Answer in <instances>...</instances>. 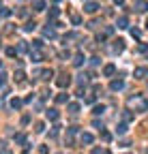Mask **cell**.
<instances>
[{
	"mask_svg": "<svg viewBox=\"0 0 148 154\" xmlns=\"http://www.w3.org/2000/svg\"><path fill=\"white\" fill-rule=\"evenodd\" d=\"M56 84H58L60 88H67V86L71 84V77H69L67 73H62V75H58V79H56Z\"/></svg>",
	"mask_w": 148,
	"mask_h": 154,
	"instance_id": "obj_3",
	"label": "cell"
},
{
	"mask_svg": "<svg viewBox=\"0 0 148 154\" xmlns=\"http://www.w3.org/2000/svg\"><path fill=\"white\" fill-rule=\"evenodd\" d=\"M82 143H92V141H95V137H92V135L90 133H82Z\"/></svg>",
	"mask_w": 148,
	"mask_h": 154,
	"instance_id": "obj_14",
	"label": "cell"
},
{
	"mask_svg": "<svg viewBox=\"0 0 148 154\" xmlns=\"http://www.w3.org/2000/svg\"><path fill=\"white\" fill-rule=\"evenodd\" d=\"M71 22H73V24H79L82 20H79V15H73V17H71Z\"/></svg>",
	"mask_w": 148,
	"mask_h": 154,
	"instance_id": "obj_42",
	"label": "cell"
},
{
	"mask_svg": "<svg viewBox=\"0 0 148 154\" xmlns=\"http://www.w3.org/2000/svg\"><path fill=\"white\" fill-rule=\"evenodd\" d=\"M11 107H13V109H20V107H22V101H20V98H13V101H11Z\"/></svg>",
	"mask_w": 148,
	"mask_h": 154,
	"instance_id": "obj_24",
	"label": "cell"
},
{
	"mask_svg": "<svg viewBox=\"0 0 148 154\" xmlns=\"http://www.w3.org/2000/svg\"><path fill=\"white\" fill-rule=\"evenodd\" d=\"M146 56H148V51H146Z\"/></svg>",
	"mask_w": 148,
	"mask_h": 154,
	"instance_id": "obj_47",
	"label": "cell"
},
{
	"mask_svg": "<svg viewBox=\"0 0 148 154\" xmlns=\"http://www.w3.org/2000/svg\"><path fill=\"white\" fill-rule=\"evenodd\" d=\"M118 133H120V135L127 133V124H125V122H122V124H118Z\"/></svg>",
	"mask_w": 148,
	"mask_h": 154,
	"instance_id": "obj_36",
	"label": "cell"
},
{
	"mask_svg": "<svg viewBox=\"0 0 148 154\" xmlns=\"http://www.w3.org/2000/svg\"><path fill=\"white\" fill-rule=\"evenodd\" d=\"M0 154H13V152L9 150V148H4V146H0Z\"/></svg>",
	"mask_w": 148,
	"mask_h": 154,
	"instance_id": "obj_38",
	"label": "cell"
},
{
	"mask_svg": "<svg viewBox=\"0 0 148 154\" xmlns=\"http://www.w3.org/2000/svg\"><path fill=\"white\" fill-rule=\"evenodd\" d=\"M133 11L146 13V11H148V2H146V0H135V2H133Z\"/></svg>",
	"mask_w": 148,
	"mask_h": 154,
	"instance_id": "obj_2",
	"label": "cell"
},
{
	"mask_svg": "<svg viewBox=\"0 0 148 154\" xmlns=\"http://www.w3.org/2000/svg\"><path fill=\"white\" fill-rule=\"evenodd\" d=\"M7 56H9V58L17 56V49H15V47H7Z\"/></svg>",
	"mask_w": 148,
	"mask_h": 154,
	"instance_id": "obj_25",
	"label": "cell"
},
{
	"mask_svg": "<svg viewBox=\"0 0 148 154\" xmlns=\"http://www.w3.org/2000/svg\"><path fill=\"white\" fill-rule=\"evenodd\" d=\"M92 154H109V150H105V148H95V150H92Z\"/></svg>",
	"mask_w": 148,
	"mask_h": 154,
	"instance_id": "obj_29",
	"label": "cell"
},
{
	"mask_svg": "<svg viewBox=\"0 0 148 154\" xmlns=\"http://www.w3.org/2000/svg\"><path fill=\"white\" fill-rule=\"evenodd\" d=\"M32 7H34V11H43L45 9V0H32Z\"/></svg>",
	"mask_w": 148,
	"mask_h": 154,
	"instance_id": "obj_12",
	"label": "cell"
},
{
	"mask_svg": "<svg viewBox=\"0 0 148 154\" xmlns=\"http://www.w3.org/2000/svg\"><path fill=\"white\" fill-rule=\"evenodd\" d=\"M127 105H129V109H135V111H146V109H148V101H146L142 94L131 96V98L127 101Z\"/></svg>",
	"mask_w": 148,
	"mask_h": 154,
	"instance_id": "obj_1",
	"label": "cell"
},
{
	"mask_svg": "<svg viewBox=\"0 0 148 154\" xmlns=\"http://www.w3.org/2000/svg\"><path fill=\"white\" fill-rule=\"evenodd\" d=\"M67 101H69V94H67V92H60V94L56 96V103H58V105H64Z\"/></svg>",
	"mask_w": 148,
	"mask_h": 154,
	"instance_id": "obj_11",
	"label": "cell"
},
{
	"mask_svg": "<svg viewBox=\"0 0 148 154\" xmlns=\"http://www.w3.org/2000/svg\"><path fill=\"white\" fill-rule=\"evenodd\" d=\"M58 129H60V126H54V129L50 131V137L54 139V137H56V135H58Z\"/></svg>",
	"mask_w": 148,
	"mask_h": 154,
	"instance_id": "obj_33",
	"label": "cell"
},
{
	"mask_svg": "<svg viewBox=\"0 0 148 154\" xmlns=\"http://www.w3.org/2000/svg\"><path fill=\"white\" fill-rule=\"evenodd\" d=\"M39 152H41V154H47V152H50V148H47V146H41V148H39Z\"/></svg>",
	"mask_w": 148,
	"mask_h": 154,
	"instance_id": "obj_41",
	"label": "cell"
},
{
	"mask_svg": "<svg viewBox=\"0 0 148 154\" xmlns=\"http://www.w3.org/2000/svg\"><path fill=\"white\" fill-rule=\"evenodd\" d=\"M131 37H133V39H140V37H142V30H140V28H131Z\"/></svg>",
	"mask_w": 148,
	"mask_h": 154,
	"instance_id": "obj_22",
	"label": "cell"
},
{
	"mask_svg": "<svg viewBox=\"0 0 148 154\" xmlns=\"http://www.w3.org/2000/svg\"><path fill=\"white\" fill-rule=\"evenodd\" d=\"M0 64H2V60H0Z\"/></svg>",
	"mask_w": 148,
	"mask_h": 154,
	"instance_id": "obj_46",
	"label": "cell"
},
{
	"mask_svg": "<svg viewBox=\"0 0 148 154\" xmlns=\"http://www.w3.org/2000/svg\"><path fill=\"white\" fill-rule=\"evenodd\" d=\"M43 34H45L47 39H56V30H52V28H45V30H43Z\"/></svg>",
	"mask_w": 148,
	"mask_h": 154,
	"instance_id": "obj_18",
	"label": "cell"
},
{
	"mask_svg": "<svg viewBox=\"0 0 148 154\" xmlns=\"http://www.w3.org/2000/svg\"><path fill=\"white\" fill-rule=\"evenodd\" d=\"M4 81H7V75H4V73H0V88L4 86Z\"/></svg>",
	"mask_w": 148,
	"mask_h": 154,
	"instance_id": "obj_39",
	"label": "cell"
},
{
	"mask_svg": "<svg viewBox=\"0 0 148 154\" xmlns=\"http://www.w3.org/2000/svg\"><path fill=\"white\" fill-rule=\"evenodd\" d=\"M116 26H118V28H127V26H129L127 15H120V17H118V22H116Z\"/></svg>",
	"mask_w": 148,
	"mask_h": 154,
	"instance_id": "obj_9",
	"label": "cell"
},
{
	"mask_svg": "<svg viewBox=\"0 0 148 154\" xmlns=\"http://www.w3.org/2000/svg\"><path fill=\"white\" fill-rule=\"evenodd\" d=\"M69 111L77 114V111H79V105H77V103H69Z\"/></svg>",
	"mask_w": 148,
	"mask_h": 154,
	"instance_id": "obj_26",
	"label": "cell"
},
{
	"mask_svg": "<svg viewBox=\"0 0 148 154\" xmlns=\"http://www.w3.org/2000/svg\"><path fill=\"white\" fill-rule=\"evenodd\" d=\"M114 73H116V67H114V64H105V67H103V75H105V77H112Z\"/></svg>",
	"mask_w": 148,
	"mask_h": 154,
	"instance_id": "obj_7",
	"label": "cell"
},
{
	"mask_svg": "<svg viewBox=\"0 0 148 154\" xmlns=\"http://www.w3.org/2000/svg\"><path fill=\"white\" fill-rule=\"evenodd\" d=\"M34 28H36V24H34V22H26V26H24V30H26V32H32Z\"/></svg>",
	"mask_w": 148,
	"mask_h": 154,
	"instance_id": "obj_19",
	"label": "cell"
},
{
	"mask_svg": "<svg viewBox=\"0 0 148 154\" xmlns=\"http://www.w3.org/2000/svg\"><path fill=\"white\" fill-rule=\"evenodd\" d=\"M122 120H125V122H131V120H133V114H131V111H125V114H122Z\"/></svg>",
	"mask_w": 148,
	"mask_h": 154,
	"instance_id": "obj_27",
	"label": "cell"
},
{
	"mask_svg": "<svg viewBox=\"0 0 148 154\" xmlns=\"http://www.w3.org/2000/svg\"><path fill=\"white\" fill-rule=\"evenodd\" d=\"M0 15H2V17H9V15H11V9H0Z\"/></svg>",
	"mask_w": 148,
	"mask_h": 154,
	"instance_id": "obj_32",
	"label": "cell"
},
{
	"mask_svg": "<svg viewBox=\"0 0 148 154\" xmlns=\"http://www.w3.org/2000/svg\"><path fill=\"white\" fill-rule=\"evenodd\" d=\"M15 143H26V135L24 133H17L15 135Z\"/></svg>",
	"mask_w": 148,
	"mask_h": 154,
	"instance_id": "obj_21",
	"label": "cell"
},
{
	"mask_svg": "<svg viewBox=\"0 0 148 154\" xmlns=\"http://www.w3.org/2000/svg\"><path fill=\"white\" fill-rule=\"evenodd\" d=\"M58 13H60V11H58V9H56V7H54V9H52V11H50V17H52V20H54V17H58Z\"/></svg>",
	"mask_w": 148,
	"mask_h": 154,
	"instance_id": "obj_34",
	"label": "cell"
},
{
	"mask_svg": "<svg viewBox=\"0 0 148 154\" xmlns=\"http://www.w3.org/2000/svg\"><path fill=\"white\" fill-rule=\"evenodd\" d=\"M146 75H148V69H142V67L135 69V77H137V79H144Z\"/></svg>",
	"mask_w": 148,
	"mask_h": 154,
	"instance_id": "obj_15",
	"label": "cell"
},
{
	"mask_svg": "<svg viewBox=\"0 0 148 154\" xmlns=\"http://www.w3.org/2000/svg\"><path fill=\"white\" fill-rule=\"evenodd\" d=\"M45 114H47V120H52V122L58 120V111H56V109H47Z\"/></svg>",
	"mask_w": 148,
	"mask_h": 154,
	"instance_id": "obj_13",
	"label": "cell"
},
{
	"mask_svg": "<svg viewBox=\"0 0 148 154\" xmlns=\"http://www.w3.org/2000/svg\"><path fill=\"white\" fill-rule=\"evenodd\" d=\"M103 111H105V107H103V105H95V109H92V114H95V116H101Z\"/></svg>",
	"mask_w": 148,
	"mask_h": 154,
	"instance_id": "obj_20",
	"label": "cell"
},
{
	"mask_svg": "<svg viewBox=\"0 0 148 154\" xmlns=\"http://www.w3.org/2000/svg\"><path fill=\"white\" fill-rule=\"evenodd\" d=\"M101 139H103V141H109V139H112V135H109L107 131H103V129H101Z\"/></svg>",
	"mask_w": 148,
	"mask_h": 154,
	"instance_id": "obj_23",
	"label": "cell"
},
{
	"mask_svg": "<svg viewBox=\"0 0 148 154\" xmlns=\"http://www.w3.org/2000/svg\"><path fill=\"white\" fill-rule=\"evenodd\" d=\"M114 2H116V4H122V2H125V0H114Z\"/></svg>",
	"mask_w": 148,
	"mask_h": 154,
	"instance_id": "obj_43",
	"label": "cell"
},
{
	"mask_svg": "<svg viewBox=\"0 0 148 154\" xmlns=\"http://www.w3.org/2000/svg\"><path fill=\"white\" fill-rule=\"evenodd\" d=\"M28 49V45H26V41H20V47H17V51H26Z\"/></svg>",
	"mask_w": 148,
	"mask_h": 154,
	"instance_id": "obj_30",
	"label": "cell"
},
{
	"mask_svg": "<svg viewBox=\"0 0 148 154\" xmlns=\"http://www.w3.org/2000/svg\"><path fill=\"white\" fill-rule=\"evenodd\" d=\"M146 28H148V17H146Z\"/></svg>",
	"mask_w": 148,
	"mask_h": 154,
	"instance_id": "obj_44",
	"label": "cell"
},
{
	"mask_svg": "<svg viewBox=\"0 0 148 154\" xmlns=\"http://www.w3.org/2000/svg\"><path fill=\"white\" fill-rule=\"evenodd\" d=\"M88 77H90V73H82V75H77V84H79V86H86V84H88Z\"/></svg>",
	"mask_w": 148,
	"mask_h": 154,
	"instance_id": "obj_10",
	"label": "cell"
},
{
	"mask_svg": "<svg viewBox=\"0 0 148 154\" xmlns=\"http://www.w3.org/2000/svg\"><path fill=\"white\" fill-rule=\"evenodd\" d=\"M97 9H99L97 2H86V4H84V11H86V13H97Z\"/></svg>",
	"mask_w": 148,
	"mask_h": 154,
	"instance_id": "obj_8",
	"label": "cell"
},
{
	"mask_svg": "<svg viewBox=\"0 0 148 154\" xmlns=\"http://www.w3.org/2000/svg\"><path fill=\"white\" fill-rule=\"evenodd\" d=\"M105 39H107V34H105V32H103V34H97V41H99V43H103Z\"/></svg>",
	"mask_w": 148,
	"mask_h": 154,
	"instance_id": "obj_37",
	"label": "cell"
},
{
	"mask_svg": "<svg viewBox=\"0 0 148 154\" xmlns=\"http://www.w3.org/2000/svg\"><path fill=\"white\" fill-rule=\"evenodd\" d=\"M30 60H32V62H41V60H43V51H39V49L30 51Z\"/></svg>",
	"mask_w": 148,
	"mask_h": 154,
	"instance_id": "obj_6",
	"label": "cell"
},
{
	"mask_svg": "<svg viewBox=\"0 0 148 154\" xmlns=\"http://www.w3.org/2000/svg\"><path fill=\"white\" fill-rule=\"evenodd\" d=\"M73 64H75V67H82V64H84V56H82V54H75V58H73Z\"/></svg>",
	"mask_w": 148,
	"mask_h": 154,
	"instance_id": "obj_16",
	"label": "cell"
},
{
	"mask_svg": "<svg viewBox=\"0 0 148 154\" xmlns=\"http://www.w3.org/2000/svg\"><path fill=\"white\" fill-rule=\"evenodd\" d=\"M54 77V71L47 69V71H41V79H52Z\"/></svg>",
	"mask_w": 148,
	"mask_h": 154,
	"instance_id": "obj_17",
	"label": "cell"
},
{
	"mask_svg": "<svg viewBox=\"0 0 148 154\" xmlns=\"http://www.w3.org/2000/svg\"><path fill=\"white\" fill-rule=\"evenodd\" d=\"M109 88H112L114 92H118V90H122V88H125V81H122V79H114L112 84H109Z\"/></svg>",
	"mask_w": 148,
	"mask_h": 154,
	"instance_id": "obj_5",
	"label": "cell"
},
{
	"mask_svg": "<svg viewBox=\"0 0 148 154\" xmlns=\"http://www.w3.org/2000/svg\"><path fill=\"white\" fill-rule=\"evenodd\" d=\"M34 131H36V133H43V131H45V124H43V122H36V124H34Z\"/></svg>",
	"mask_w": 148,
	"mask_h": 154,
	"instance_id": "obj_28",
	"label": "cell"
},
{
	"mask_svg": "<svg viewBox=\"0 0 148 154\" xmlns=\"http://www.w3.org/2000/svg\"><path fill=\"white\" fill-rule=\"evenodd\" d=\"M41 45H43V41H39V39H34V41H32V47H34V49H39Z\"/></svg>",
	"mask_w": 148,
	"mask_h": 154,
	"instance_id": "obj_35",
	"label": "cell"
},
{
	"mask_svg": "<svg viewBox=\"0 0 148 154\" xmlns=\"http://www.w3.org/2000/svg\"><path fill=\"white\" fill-rule=\"evenodd\" d=\"M146 154H148V148H146Z\"/></svg>",
	"mask_w": 148,
	"mask_h": 154,
	"instance_id": "obj_45",
	"label": "cell"
},
{
	"mask_svg": "<svg viewBox=\"0 0 148 154\" xmlns=\"http://www.w3.org/2000/svg\"><path fill=\"white\" fill-rule=\"evenodd\" d=\"M15 81H24V71H17L15 73Z\"/></svg>",
	"mask_w": 148,
	"mask_h": 154,
	"instance_id": "obj_31",
	"label": "cell"
},
{
	"mask_svg": "<svg viewBox=\"0 0 148 154\" xmlns=\"http://www.w3.org/2000/svg\"><path fill=\"white\" fill-rule=\"evenodd\" d=\"M122 49H125V41H122V39L114 41V45H112V51H114V54H120Z\"/></svg>",
	"mask_w": 148,
	"mask_h": 154,
	"instance_id": "obj_4",
	"label": "cell"
},
{
	"mask_svg": "<svg viewBox=\"0 0 148 154\" xmlns=\"http://www.w3.org/2000/svg\"><path fill=\"white\" fill-rule=\"evenodd\" d=\"M86 103H88V105H92V103H95V96L88 94V96H86Z\"/></svg>",
	"mask_w": 148,
	"mask_h": 154,
	"instance_id": "obj_40",
	"label": "cell"
}]
</instances>
